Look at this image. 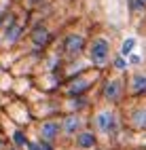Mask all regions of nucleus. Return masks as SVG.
Returning <instances> with one entry per match:
<instances>
[{"label": "nucleus", "mask_w": 146, "mask_h": 150, "mask_svg": "<svg viewBox=\"0 0 146 150\" xmlns=\"http://www.w3.org/2000/svg\"><path fill=\"white\" fill-rule=\"evenodd\" d=\"M108 51H110L108 40H104V38H95L91 49H89V55L93 59V64L95 66H104L106 62H108Z\"/></svg>", "instance_id": "f257e3e1"}, {"label": "nucleus", "mask_w": 146, "mask_h": 150, "mask_svg": "<svg viewBox=\"0 0 146 150\" xmlns=\"http://www.w3.org/2000/svg\"><path fill=\"white\" fill-rule=\"evenodd\" d=\"M95 127L100 129L102 133H114L116 129V116L108 110H104V112H97L95 114Z\"/></svg>", "instance_id": "f03ea898"}, {"label": "nucleus", "mask_w": 146, "mask_h": 150, "mask_svg": "<svg viewBox=\"0 0 146 150\" xmlns=\"http://www.w3.org/2000/svg\"><path fill=\"white\" fill-rule=\"evenodd\" d=\"M64 47H66V51L70 55H81L85 51V36H81V34H68L66 40H64Z\"/></svg>", "instance_id": "7ed1b4c3"}, {"label": "nucleus", "mask_w": 146, "mask_h": 150, "mask_svg": "<svg viewBox=\"0 0 146 150\" xmlns=\"http://www.w3.org/2000/svg\"><path fill=\"white\" fill-rule=\"evenodd\" d=\"M121 89H123L121 81H108L106 87H104V99L108 104H116L119 97H121Z\"/></svg>", "instance_id": "20e7f679"}, {"label": "nucleus", "mask_w": 146, "mask_h": 150, "mask_svg": "<svg viewBox=\"0 0 146 150\" xmlns=\"http://www.w3.org/2000/svg\"><path fill=\"white\" fill-rule=\"evenodd\" d=\"M60 133H62V125L57 123V121H45L43 125H40V135L45 137V139H55V137H60Z\"/></svg>", "instance_id": "39448f33"}, {"label": "nucleus", "mask_w": 146, "mask_h": 150, "mask_svg": "<svg viewBox=\"0 0 146 150\" xmlns=\"http://www.w3.org/2000/svg\"><path fill=\"white\" fill-rule=\"evenodd\" d=\"M32 42L36 45V47H47L49 42H51V32L45 28V25H38V28H34L32 30Z\"/></svg>", "instance_id": "423d86ee"}, {"label": "nucleus", "mask_w": 146, "mask_h": 150, "mask_svg": "<svg viewBox=\"0 0 146 150\" xmlns=\"http://www.w3.org/2000/svg\"><path fill=\"white\" fill-rule=\"evenodd\" d=\"M76 144H79V148H83V150H91L97 144V139H95V135L91 131H83V133L76 135Z\"/></svg>", "instance_id": "0eeeda50"}, {"label": "nucleus", "mask_w": 146, "mask_h": 150, "mask_svg": "<svg viewBox=\"0 0 146 150\" xmlns=\"http://www.w3.org/2000/svg\"><path fill=\"white\" fill-rule=\"evenodd\" d=\"M79 127H81V118L76 116V114L66 116V118H64V123H62V129L66 131V135H72V133H74Z\"/></svg>", "instance_id": "6e6552de"}, {"label": "nucleus", "mask_w": 146, "mask_h": 150, "mask_svg": "<svg viewBox=\"0 0 146 150\" xmlns=\"http://www.w3.org/2000/svg\"><path fill=\"white\" fill-rule=\"evenodd\" d=\"M19 36H21V28L13 23V25H9V28H6V32H4V40H6L9 45H13V42L19 40Z\"/></svg>", "instance_id": "1a4fd4ad"}, {"label": "nucleus", "mask_w": 146, "mask_h": 150, "mask_svg": "<svg viewBox=\"0 0 146 150\" xmlns=\"http://www.w3.org/2000/svg\"><path fill=\"white\" fill-rule=\"evenodd\" d=\"M131 125L138 127V129H146V110H133Z\"/></svg>", "instance_id": "9d476101"}, {"label": "nucleus", "mask_w": 146, "mask_h": 150, "mask_svg": "<svg viewBox=\"0 0 146 150\" xmlns=\"http://www.w3.org/2000/svg\"><path fill=\"white\" fill-rule=\"evenodd\" d=\"M131 89L135 93H144L146 91V76L144 74H135L133 81H131Z\"/></svg>", "instance_id": "9b49d317"}, {"label": "nucleus", "mask_w": 146, "mask_h": 150, "mask_svg": "<svg viewBox=\"0 0 146 150\" xmlns=\"http://www.w3.org/2000/svg\"><path fill=\"white\" fill-rule=\"evenodd\" d=\"M89 89H91V83H87V81H79V83H74L72 87H70V95H76V97H79L81 93H85V91H89Z\"/></svg>", "instance_id": "f8f14e48"}, {"label": "nucleus", "mask_w": 146, "mask_h": 150, "mask_svg": "<svg viewBox=\"0 0 146 150\" xmlns=\"http://www.w3.org/2000/svg\"><path fill=\"white\" fill-rule=\"evenodd\" d=\"M11 137H13L15 146H26L28 142H30V139L26 137V133H23V131H19V129H17V131H13V135H11Z\"/></svg>", "instance_id": "ddd939ff"}, {"label": "nucleus", "mask_w": 146, "mask_h": 150, "mask_svg": "<svg viewBox=\"0 0 146 150\" xmlns=\"http://www.w3.org/2000/svg\"><path fill=\"white\" fill-rule=\"evenodd\" d=\"M133 47H135V40H133V38H127V40L123 42V47H121V55H123V57H125V55H129Z\"/></svg>", "instance_id": "4468645a"}, {"label": "nucleus", "mask_w": 146, "mask_h": 150, "mask_svg": "<svg viewBox=\"0 0 146 150\" xmlns=\"http://www.w3.org/2000/svg\"><path fill=\"white\" fill-rule=\"evenodd\" d=\"M87 104H89V99H87L85 95H79V97L74 99V104H72V106H74V108H85Z\"/></svg>", "instance_id": "2eb2a0df"}, {"label": "nucleus", "mask_w": 146, "mask_h": 150, "mask_svg": "<svg viewBox=\"0 0 146 150\" xmlns=\"http://www.w3.org/2000/svg\"><path fill=\"white\" fill-rule=\"evenodd\" d=\"M38 146H40V150H55V148H53V144L49 142V139H43V142L38 144Z\"/></svg>", "instance_id": "dca6fc26"}, {"label": "nucleus", "mask_w": 146, "mask_h": 150, "mask_svg": "<svg viewBox=\"0 0 146 150\" xmlns=\"http://www.w3.org/2000/svg\"><path fill=\"white\" fill-rule=\"evenodd\" d=\"M114 68H116V70H125V62H123L121 57H119V59H114Z\"/></svg>", "instance_id": "f3484780"}, {"label": "nucleus", "mask_w": 146, "mask_h": 150, "mask_svg": "<svg viewBox=\"0 0 146 150\" xmlns=\"http://www.w3.org/2000/svg\"><path fill=\"white\" fill-rule=\"evenodd\" d=\"M131 6L133 8H142L144 6V0H131Z\"/></svg>", "instance_id": "a211bd4d"}, {"label": "nucleus", "mask_w": 146, "mask_h": 150, "mask_svg": "<svg viewBox=\"0 0 146 150\" xmlns=\"http://www.w3.org/2000/svg\"><path fill=\"white\" fill-rule=\"evenodd\" d=\"M26 146H28V150H40V146H38L36 142H28Z\"/></svg>", "instance_id": "6ab92c4d"}, {"label": "nucleus", "mask_w": 146, "mask_h": 150, "mask_svg": "<svg viewBox=\"0 0 146 150\" xmlns=\"http://www.w3.org/2000/svg\"><path fill=\"white\" fill-rule=\"evenodd\" d=\"M144 2H146V0H144Z\"/></svg>", "instance_id": "aec40b11"}]
</instances>
